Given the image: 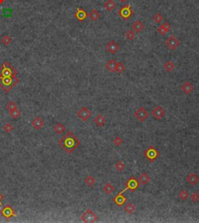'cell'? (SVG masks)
Instances as JSON below:
<instances>
[{
	"label": "cell",
	"instance_id": "f1b7e54d",
	"mask_svg": "<svg viewBox=\"0 0 199 223\" xmlns=\"http://www.w3.org/2000/svg\"><path fill=\"white\" fill-rule=\"evenodd\" d=\"M126 69V67L124 65L123 62H118L117 63V66H116V70H115V72H117V73H119V74H121L122 72H124Z\"/></svg>",
	"mask_w": 199,
	"mask_h": 223
},
{
	"label": "cell",
	"instance_id": "7a4b0ae2",
	"mask_svg": "<svg viewBox=\"0 0 199 223\" xmlns=\"http://www.w3.org/2000/svg\"><path fill=\"white\" fill-rule=\"evenodd\" d=\"M59 145L68 153H72L80 145V141L74 134L69 131L59 141Z\"/></svg>",
	"mask_w": 199,
	"mask_h": 223
},
{
	"label": "cell",
	"instance_id": "f35d334b",
	"mask_svg": "<svg viewBox=\"0 0 199 223\" xmlns=\"http://www.w3.org/2000/svg\"><path fill=\"white\" fill-rule=\"evenodd\" d=\"M6 108H7L8 110H14V109H16V108H17V105H16V103L15 102L10 101L9 103L6 104Z\"/></svg>",
	"mask_w": 199,
	"mask_h": 223
},
{
	"label": "cell",
	"instance_id": "8fae6325",
	"mask_svg": "<svg viewBox=\"0 0 199 223\" xmlns=\"http://www.w3.org/2000/svg\"><path fill=\"white\" fill-rule=\"evenodd\" d=\"M151 114L153 117L156 118V119H162L164 118L165 114H166V110L165 109L162 107L161 106H157L156 107L154 108L152 112H151Z\"/></svg>",
	"mask_w": 199,
	"mask_h": 223
},
{
	"label": "cell",
	"instance_id": "d6986e66",
	"mask_svg": "<svg viewBox=\"0 0 199 223\" xmlns=\"http://www.w3.org/2000/svg\"><path fill=\"white\" fill-rule=\"evenodd\" d=\"M113 201L116 203L118 206H121V205H123L126 202V198L124 195H122V193L120 192L116 197H114Z\"/></svg>",
	"mask_w": 199,
	"mask_h": 223
},
{
	"label": "cell",
	"instance_id": "60d3db41",
	"mask_svg": "<svg viewBox=\"0 0 199 223\" xmlns=\"http://www.w3.org/2000/svg\"><path fill=\"white\" fill-rule=\"evenodd\" d=\"M161 27H162L164 30H166L167 32H169V31L170 30V24L168 22H165V23H164L162 25H161Z\"/></svg>",
	"mask_w": 199,
	"mask_h": 223
},
{
	"label": "cell",
	"instance_id": "603a6c76",
	"mask_svg": "<svg viewBox=\"0 0 199 223\" xmlns=\"http://www.w3.org/2000/svg\"><path fill=\"white\" fill-rule=\"evenodd\" d=\"M88 16L92 21H97L100 17V13L96 9H93L91 12L88 14Z\"/></svg>",
	"mask_w": 199,
	"mask_h": 223
},
{
	"label": "cell",
	"instance_id": "9c48e42d",
	"mask_svg": "<svg viewBox=\"0 0 199 223\" xmlns=\"http://www.w3.org/2000/svg\"><path fill=\"white\" fill-rule=\"evenodd\" d=\"M138 184H139V183L137 179H135V177H131L129 179H128V181L126 182V188H125V190H123V192H125V190H130L132 191H135L138 189Z\"/></svg>",
	"mask_w": 199,
	"mask_h": 223
},
{
	"label": "cell",
	"instance_id": "7bdbcfd3",
	"mask_svg": "<svg viewBox=\"0 0 199 223\" xmlns=\"http://www.w3.org/2000/svg\"><path fill=\"white\" fill-rule=\"evenodd\" d=\"M128 0H119V2H121V3H125Z\"/></svg>",
	"mask_w": 199,
	"mask_h": 223
},
{
	"label": "cell",
	"instance_id": "4dcf8cb0",
	"mask_svg": "<svg viewBox=\"0 0 199 223\" xmlns=\"http://www.w3.org/2000/svg\"><path fill=\"white\" fill-rule=\"evenodd\" d=\"M115 169L118 172H121L125 168V164L122 161H117L114 165Z\"/></svg>",
	"mask_w": 199,
	"mask_h": 223
},
{
	"label": "cell",
	"instance_id": "277c9868",
	"mask_svg": "<svg viewBox=\"0 0 199 223\" xmlns=\"http://www.w3.org/2000/svg\"><path fill=\"white\" fill-rule=\"evenodd\" d=\"M144 155H145V157L148 159L149 161L153 162L158 158V156H159V152L157 151V149L155 147L151 145L145 151Z\"/></svg>",
	"mask_w": 199,
	"mask_h": 223
},
{
	"label": "cell",
	"instance_id": "ab89813d",
	"mask_svg": "<svg viewBox=\"0 0 199 223\" xmlns=\"http://www.w3.org/2000/svg\"><path fill=\"white\" fill-rule=\"evenodd\" d=\"M156 31H157V32H158V33H159L160 35H163V36H164V35H165L166 33H168V32H167L166 30H164V29L162 27H161V26L159 27H158V28L156 29Z\"/></svg>",
	"mask_w": 199,
	"mask_h": 223
},
{
	"label": "cell",
	"instance_id": "3957f363",
	"mask_svg": "<svg viewBox=\"0 0 199 223\" xmlns=\"http://www.w3.org/2000/svg\"><path fill=\"white\" fill-rule=\"evenodd\" d=\"M117 13L124 20H128V19H130L132 16L134 12L132 10L130 5H125L121 8Z\"/></svg>",
	"mask_w": 199,
	"mask_h": 223
},
{
	"label": "cell",
	"instance_id": "1f68e13d",
	"mask_svg": "<svg viewBox=\"0 0 199 223\" xmlns=\"http://www.w3.org/2000/svg\"><path fill=\"white\" fill-rule=\"evenodd\" d=\"M179 198H181V200L183 201H185L189 198V194L186 190H182L179 192Z\"/></svg>",
	"mask_w": 199,
	"mask_h": 223
},
{
	"label": "cell",
	"instance_id": "4316f807",
	"mask_svg": "<svg viewBox=\"0 0 199 223\" xmlns=\"http://www.w3.org/2000/svg\"><path fill=\"white\" fill-rule=\"evenodd\" d=\"M65 127L63 124H57L55 126V128H54V131L56 134L58 135H61L63 132H65Z\"/></svg>",
	"mask_w": 199,
	"mask_h": 223
},
{
	"label": "cell",
	"instance_id": "d590c367",
	"mask_svg": "<svg viewBox=\"0 0 199 223\" xmlns=\"http://www.w3.org/2000/svg\"><path fill=\"white\" fill-rule=\"evenodd\" d=\"M3 129H4V131H5L6 133H10L11 131H13L14 128H13V126L10 123H7L4 125Z\"/></svg>",
	"mask_w": 199,
	"mask_h": 223
},
{
	"label": "cell",
	"instance_id": "5bb4252c",
	"mask_svg": "<svg viewBox=\"0 0 199 223\" xmlns=\"http://www.w3.org/2000/svg\"><path fill=\"white\" fill-rule=\"evenodd\" d=\"M186 180L189 184L194 186V185H196L198 183L199 177L196 173H190V174L187 176Z\"/></svg>",
	"mask_w": 199,
	"mask_h": 223
},
{
	"label": "cell",
	"instance_id": "44dd1931",
	"mask_svg": "<svg viewBox=\"0 0 199 223\" xmlns=\"http://www.w3.org/2000/svg\"><path fill=\"white\" fill-rule=\"evenodd\" d=\"M138 181L139 184L142 185H146L150 181V177L146 173H143L140 175V177H138Z\"/></svg>",
	"mask_w": 199,
	"mask_h": 223
},
{
	"label": "cell",
	"instance_id": "cb8c5ba5",
	"mask_svg": "<svg viewBox=\"0 0 199 223\" xmlns=\"http://www.w3.org/2000/svg\"><path fill=\"white\" fill-rule=\"evenodd\" d=\"M104 8L107 10V11H112L114 9H115L116 7V3H114V0H107L105 2L104 5Z\"/></svg>",
	"mask_w": 199,
	"mask_h": 223
},
{
	"label": "cell",
	"instance_id": "8992f818",
	"mask_svg": "<svg viewBox=\"0 0 199 223\" xmlns=\"http://www.w3.org/2000/svg\"><path fill=\"white\" fill-rule=\"evenodd\" d=\"M0 213H1V215L4 218H5L6 220H10V218H13V217H16V216H17L14 209L11 207L10 205H8V204L3 207V209L0 211Z\"/></svg>",
	"mask_w": 199,
	"mask_h": 223
},
{
	"label": "cell",
	"instance_id": "6da1fadb",
	"mask_svg": "<svg viewBox=\"0 0 199 223\" xmlns=\"http://www.w3.org/2000/svg\"><path fill=\"white\" fill-rule=\"evenodd\" d=\"M17 71L7 61L0 66V87L5 92H10L19 82Z\"/></svg>",
	"mask_w": 199,
	"mask_h": 223
},
{
	"label": "cell",
	"instance_id": "2e32d148",
	"mask_svg": "<svg viewBox=\"0 0 199 223\" xmlns=\"http://www.w3.org/2000/svg\"><path fill=\"white\" fill-rule=\"evenodd\" d=\"M31 124L33 126V128H35L36 130H40L41 128H43L44 125V122L41 119V118L40 117H37L33 120V121L31 122Z\"/></svg>",
	"mask_w": 199,
	"mask_h": 223
},
{
	"label": "cell",
	"instance_id": "ac0fdd59",
	"mask_svg": "<svg viewBox=\"0 0 199 223\" xmlns=\"http://www.w3.org/2000/svg\"><path fill=\"white\" fill-rule=\"evenodd\" d=\"M94 123L95 124L99 127V128H102L106 124V119L103 115L101 114H98L97 115V117L94 118Z\"/></svg>",
	"mask_w": 199,
	"mask_h": 223
},
{
	"label": "cell",
	"instance_id": "7c38bea8",
	"mask_svg": "<svg viewBox=\"0 0 199 223\" xmlns=\"http://www.w3.org/2000/svg\"><path fill=\"white\" fill-rule=\"evenodd\" d=\"M75 16H76V18L79 22H82V21H84L87 18L88 13H87L83 9H82V8L77 7L76 12L75 13Z\"/></svg>",
	"mask_w": 199,
	"mask_h": 223
},
{
	"label": "cell",
	"instance_id": "e0dca14e",
	"mask_svg": "<svg viewBox=\"0 0 199 223\" xmlns=\"http://www.w3.org/2000/svg\"><path fill=\"white\" fill-rule=\"evenodd\" d=\"M116 66H117V62L114 59H110L108 62L106 63V69L108 72H110V73H114L115 72V70H116Z\"/></svg>",
	"mask_w": 199,
	"mask_h": 223
},
{
	"label": "cell",
	"instance_id": "ba28073f",
	"mask_svg": "<svg viewBox=\"0 0 199 223\" xmlns=\"http://www.w3.org/2000/svg\"><path fill=\"white\" fill-rule=\"evenodd\" d=\"M165 44H166V46L169 49H170L172 51H174V50L180 45L181 42H180L178 39L176 38L175 37L172 35V36L169 37L168 38L166 39Z\"/></svg>",
	"mask_w": 199,
	"mask_h": 223
},
{
	"label": "cell",
	"instance_id": "ffe728a7",
	"mask_svg": "<svg viewBox=\"0 0 199 223\" xmlns=\"http://www.w3.org/2000/svg\"><path fill=\"white\" fill-rule=\"evenodd\" d=\"M132 30H134V31H135L136 33H139V32H142V31H143V29H144V24L142 23V22L137 20L133 23L132 26Z\"/></svg>",
	"mask_w": 199,
	"mask_h": 223
},
{
	"label": "cell",
	"instance_id": "b9f144b4",
	"mask_svg": "<svg viewBox=\"0 0 199 223\" xmlns=\"http://www.w3.org/2000/svg\"><path fill=\"white\" fill-rule=\"evenodd\" d=\"M2 199H3V196L0 194V205H2Z\"/></svg>",
	"mask_w": 199,
	"mask_h": 223
},
{
	"label": "cell",
	"instance_id": "f546056e",
	"mask_svg": "<svg viewBox=\"0 0 199 223\" xmlns=\"http://www.w3.org/2000/svg\"><path fill=\"white\" fill-rule=\"evenodd\" d=\"M10 115L11 118H13V119L16 120L17 118H19L20 117L21 113H20V111L16 108V109H14V110H10Z\"/></svg>",
	"mask_w": 199,
	"mask_h": 223
},
{
	"label": "cell",
	"instance_id": "83f0119b",
	"mask_svg": "<svg viewBox=\"0 0 199 223\" xmlns=\"http://www.w3.org/2000/svg\"><path fill=\"white\" fill-rule=\"evenodd\" d=\"M84 181L85 184L88 185V186H89V187H93V186L96 184V179L93 177L92 175H89L88 177H86Z\"/></svg>",
	"mask_w": 199,
	"mask_h": 223
},
{
	"label": "cell",
	"instance_id": "9a60e30c",
	"mask_svg": "<svg viewBox=\"0 0 199 223\" xmlns=\"http://www.w3.org/2000/svg\"><path fill=\"white\" fill-rule=\"evenodd\" d=\"M181 90L185 94H190L191 92H193L194 90V86L189 82H184V84L182 85L181 87Z\"/></svg>",
	"mask_w": 199,
	"mask_h": 223
},
{
	"label": "cell",
	"instance_id": "ee69618b",
	"mask_svg": "<svg viewBox=\"0 0 199 223\" xmlns=\"http://www.w3.org/2000/svg\"><path fill=\"white\" fill-rule=\"evenodd\" d=\"M4 1H5V0H0V5L3 4V3H4Z\"/></svg>",
	"mask_w": 199,
	"mask_h": 223
},
{
	"label": "cell",
	"instance_id": "836d02e7",
	"mask_svg": "<svg viewBox=\"0 0 199 223\" xmlns=\"http://www.w3.org/2000/svg\"><path fill=\"white\" fill-rule=\"evenodd\" d=\"M153 20L154 21H155V22H156V23H158V24H159V23H162V21L164 20V16L161 15L160 13H156L155 15H154Z\"/></svg>",
	"mask_w": 199,
	"mask_h": 223
},
{
	"label": "cell",
	"instance_id": "74e56055",
	"mask_svg": "<svg viewBox=\"0 0 199 223\" xmlns=\"http://www.w3.org/2000/svg\"><path fill=\"white\" fill-rule=\"evenodd\" d=\"M191 200L192 202L197 203L199 201V194L198 192H194L191 195Z\"/></svg>",
	"mask_w": 199,
	"mask_h": 223
},
{
	"label": "cell",
	"instance_id": "d4e9b609",
	"mask_svg": "<svg viewBox=\"0 0 199 223\" xmlns=\"http://www.w3.org/2000/svg\"><path fill=\"white\" fill-rule=\"evenodd\" d=\"M103 190H104L106 194H111L112 192H114V187L113 184H111L110 183H107V184L104 186V187H103Z\"/></svg>",
	"mask_w": 199,
	"mask_h": 223
},
{
	"label": "cell",
	"instance_id": "7402d4cb",
	"mask_svg": "<svg viewBox=\"0 0 199 223\" xmlns=\"http://www.w3.org/2000/svg\"><path fill=\"white\" fill-rule=\"evenodd\" d=\"M124 209H125V211L127 213V214L132 215V214H133V213L135 211V210H136V207L133 205L132 203H128V204L125 205Z\"/></svg>",
	"mask_w": 199,
	"mask_h": 223
},
{
	"label": "cell",
	"instance_id": "30bf717a",
	"mask_svg": "<svg viewBox=\"0 0 199 223\" xmlns=\"http://www.w3.org/2000/svg\"><path fill=\"white\" fill-rule=\"evenodd\" d=\"M92 114L89 109H87L86 107H82L80 110L77 112V116L79 117L82 121H87L89 118H90Z\"/></svg>",
	"mask_w": 199,
	"mask_h": 223
},
{
	"label": "cell",
	"instance_id": "d6a6232c",
	"mask_svg": "<svg viewBox=\"0 0 199 223\" xmlns=\"http://www.w3.org/2000/svg\"><path fill=\"white\" fill-rule=\"evenodd\" d=\"M135 37V33L132 30H128L125 33V38L128 41H132Z\"/></svg>",
	"mask_w": 199,
	"mask_h": 223
},
{
	"label": "cell",
	"instance_id": "484cf974",
	"mask_svg": "<svg viewBox=\"0 0 199 223\" xmlns=\"http://www.w3.org/2000/svg\"><path fill=\"white\" fill-rule=\"evenodd\" d=\"M164 69L166 72H171L175 69V65H174V62H171V61H168L164 65Z\"/></svg>",
	"mask_w": 199,
	"mask_h": 223
},
{
	"label": "cell",
	"instance_id": "e575fe53",
	"mask_svg": "<svg viewBox=\"0 0 199 223\" xmlns=\"http://www.w3.org/2000/svg\"><path fill=\"white\" fill-rule=\"evenodd\" d=\"M2 43L3 44H5V45H10L11 43V41H12V39L9 35H5L4 37H3V38H2Z\"/></svg>",
	"mask_w": 199,
	"mask_h": 223
},
{
	"label": "cell",
	"instance_id": "5b68a950",
	"mask_svg": "<svg viewBox=\"0 0 199 223\" xmlns=\"http://www.w3.org/2000/svg\"><path fill=\"white\" fill-rule=\"evenodd\" d=\"M81 219L86 223L95 222L97 220V216L91 209H87L81 216Z\"/></svg>",
	"mask_w": 199,
	"mask_h": 223
},
{
	"label": "cell",
	"instance_id": "52a82bcc",
	"mask_svg": "<svg viewBox=\"0 0 199 223\" xmlns=\"http://www.w3.org/2000/svg\"><path fill=\"white\" fill-rule=\"evenodd\" d=\"M134 115L139 122H143L149 118V112L143 107H140L138 110H135Z\"/></svg>",
	"mask_w": 199,
	"mask_h": 223
},
{
	"label": "cell",
	"instance_id": "8d00e7d4",
	"mask_svg": "<svg viewBox=\"0 0 199 223\" xmlns=\"http://www.w3.org/2000/svg\"><path fill=\"white\" fill-rule=\"evenodd\" d=\"M114 144L115 146H121L123 144V139L119 136H116L115 139H114Z\"/></svg>",
	"mask_w": 199,
	"mask_h": 223
},
{
	"label": "cell",
	"instance_id": "4fadbf2b",
	"mask_svg": "<svg viewBox=\"0 0 199 223\" xmlns=\"http://www.w3.org/2000/svg\"><path fill=\"white\" fill-rule=\"evenodd\" d=\"M119 49H120V47L115 41H110L106 46V50L108 52H110V54H115L117 51H119Z\"/></svg>",
	"mask_w": 199,
	"mask_h": 223
}]
</instances>
